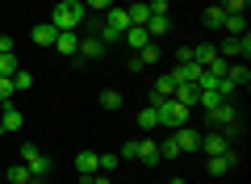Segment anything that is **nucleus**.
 <instances>
[{
    "mask_svg": "<svg viewBox=\"0 0 251 184\" xmlns=\"http://www.w3.org/2000/svg\"><path fill=\"white\" fill-rule=\"evenodd\" d=\"M88 21V9L84 4H54L50 9V26L59 34H80V26Z\"/></svg>",
    "mask_w": 251,
    "mask_h": 184,
    "instance_id": "1",
    "label": "nucleus"
},
{
    "mask_svg": "<svg viewBox=\"0 0 251 184\" xmlns=\"http://www.w3.org/2000/svg\"><path fill=\"white\" fill-rule=\"evenodd\" d=\"M126 29H130V13H126L122 4H113V9H105V26H100L97 34H100V42H105V46H113V42H122Z\"/></svg>",
    "mask_w": 251,
    "mask_h": 184,
    "instance_id": "2",
    "label": "nucleus"
},
{
    "mask_svg": "<svg viewBox=\"0 0 251 184\" xmlns=\"http://www.w3.org/2000/svg\"><path fill=\"white\" fill-rule=\"evenodd\" d=\"M155 113H159V126H172V130H176V126H188L193 109L180 105L176 97H168V101H159V105H155Z\"/></svg>",
    "mask_w": 251,
    "mask_h": 184,
    "instance_id": "3",
    "label": "nucleus"
},
{
    "mask_svg": "<svg viewBox=\"0 0 251 184\" xmlns=\"http://www.w3.org/2000/svg\"><path fill=\"white\" fill-rule=\"evenodd\" d=\"M21 163H25L29 176H38V180H46V172H50V159H46L34 142H25V147H21Z\"/></svg>",
    "mask_w": 251,
    "mask_h": 184,
    "instance_id": "4",
    "label": "nucleus"
},
{
    "mask_svg": "<svg viewBox=\"0 0 251 184\" xmlns=\"http://www.w3.org/2000/svg\"><path fill=\"white\" fill-rule=\"evenodd\" d=\"M172 138H176L180 155H193V151H201V130H197V126H176V130H172Z\"/></svg>",
    "mask_w": 251,
    "mask_h": 184,
    "instance_id": "5",
    "label": "nucleus"
},
{
    "mask_svg": "<svg viewBox=\"0 0 251 184\" xmlns=\"http://www.w3.org/2000/svg\"><path fill=\"white\" fill-rule=\"evenodd\" d=\"M205 122L209 126H230V122H239V109H234V101H218L214 109H205Z\"/></svg>",
    "mask_w": 251,
    "mask_h": 184,
    "instance_id": "6",
    "label": "nucleus"
},
{
    "mask_svg": "<svg viewBox=\"0 0 251 184\" xmlns=\"http://www.w3.org/2000/svg\"><path fill=\"white\" fill-rule=\"evenodd\" d=\"M105 51H109V46L100 42V34H88V38H80V51H75V63H92V59H105Z\"/></svg>",
    "mask_w": 251,
    "mask_h": 184,
    "instance_id": "7",
    "label": "nucleus"
},
{
    "mask_svg": "<svg viewBox=\"0 0 251 184\" xmlns=\"http://www.w3.org/2000/svg\"><path fill=\"white\" fill-rule=\"evenodd\" d=\"M218 54H222V59H247V54H251V38L247 34H239V38L226 34V42L218 46Z\"/></svg>",
    "mask_w": 251,
    "mask_h": 184,
    "instance_id": "8",
    "label": "nucleus"
},
{
    "mask_svg": "<svg viewBox=\"0 0 251 184\" xmlns=\"http://www.w3.org/2000/svg\"><path fill=\"white\" fill-rule=\"evenodd\" d=\"M234 163H239V155H234V147H230V151H222V155H209L205 159V172L209 176H226Z\"/></svg>",
    "mask_w": 251,
    "mask_h": 184,
    "instance_id": "9",
    "label": "nucleus"
},
{
    "mask_svg": "<svg viewBox=\"0 0 251 184\" xmlns=\"http://www.w3.org/2000/svg\"><path fill=\"white\" fill-rule=\"evenodd\" d=\"M168 76H172V84H197V76H201V67H197V63H176V67H172L168 71Z\"/></svg>",
    "mask_w": 251,
    "mask_h": 184,
    "instance_id": "10",
    "label": "nucleus"
},
{
    "mask_svg": "<svg viewBox=\"0 0 251 184\" xmlns=\"http://www.w3.org/2000/svg\"><path fill=\"white\" fill-rule=\"evenodd\" d=\"M21 126H25V117H21L17 105H4V109H0V134H13V130H21Z\"/></svg>",
    "mask_w": 251,
    "mask_h": 184,
    "instance_id": "11",
    "label": "nucleus"
},
{
    "mask_svg": "<svg viewBox=\"0 0 251 184\" xmlns=\"http://www.w3.org/2000/svg\"><path fill=\"white\" fill-rule=\"evenodd\" d=\"M222 151H230V142H226L222 138V134H218V130H209V134H201V155H222Z\"/></svg>",
    "mask_w": 251,
    "mask_h": 184,
    "instance_id": "12",
    "label": "nucleus"
},
{
    "mask_svg": "<svg viewBox=\"0 0 251 184\" xmlns=\"http://www.w3.org/2000/svg\"><path fill=\"white\" fill-rule=\"evenodd\" d=\"M134 147H138V163H147V167L159 163V142L155 138H134Z\"/></svg>",
    "mask_w": 251,
    "mask_h": 184,
    "instance_id": "13",
    "label": "nucleus"
},
{
    "mask_svg": "<svg viewBox=\"0 0 251 184\" xmlns=\"http://www.w3.org/2000/svg\"><path fill=\"white\" fill-rule=\"evenodd\" d=\"M122 42L130 46V51H143V46H147V42H155V38L147 34V26H130V29L122 34Z\"/></svg>",
    "mask_w": 251,
    "mask_h": 184,
    "instance_id": "14",
    "label": "nucleus"
},
{
    "mask_svg": "<svg viewBox=\"0 0 251 184\" xmlns=\"http://www.w3.org/2000/svg\"><path fill=\"white\" fill-rule=\"evenodd\" d=\"M226 79H230L234 88H247L251 84V71H247V63H226V71H222Z\"/></svg>",
    "mask_w": 251,
    "mask_h": 184,
    "instance_id": "15",
    "label": "nucleus"
},
{
    "mask_svg": "<svg viewBox=\"0 0 251 184\" xmlns=\"http://www.w3.org/2000/svg\"><path fill=\"white\" fill-rule=\"evenodd\" d=\"M147 34H151V38H168V34H172V17H168V13H151Z\"/></svg>",
    "mask_w": 251,
    "mask_h": 184,
    "instance_id": "16",
    "label": "nucleus"
},
{
    "mask_svg": "<svg viewBox=\"0 0 251 184\" xmlns=\"http://www.w3.org/2000/svg\"><path fill=\"white\" fill-rule=\"evenodd\" d=\"M172 92H176L172 76H159V79H155V88H151V101H147V105H159V101H168Z\"/></svg>",
    "mask_w": 251,
    "mask_h": 184,
    "instance_id": "17",
    "label": "nucleus"
},
{
    "mask_svg": "<svg viewBox=\"0 0 251 184\" xmlns=\"http://www.w3.org/2000/svg\"><path fill=\"white\" fill-rule=\"evenodd\" d=\"M75 172H80V180L97 176V151H80V155H75Z\"/></svg>",
    "mask_w": 251,
    "mask_h": 184,
    "instance_id": "18",
    "label": "nucleus"
},
{
    "mask_svg": "<svg viewBox=\"0 0 251 184\" xmlns=\"http://www.w3.org/2000/svg\"><path fill=\"white\" fill-rule=\"evenodd\" d=\"M54 51L67 54V59H75V51H80V34H59V38H54Z\"/></svg>",
    "mask_w": 251,
    "mask_h": 184,
    "instance_id": "19",
    "label": "nucleus"
},
{
    "mask_svg": "<svg viewBox=\"0 0 251 184\" xmlns=\"http://www.w3.org/2000/svg\"><path fill=\"white\" fill-rule=\"evenodd\" d=\"M29 38H34L38 46H54V38H59V29H54L50 21H46V26H34V29H29Z\"/></svg>",
    "mask_w": 251,
    "mask_h": 184,
    "instance_id": "20",
    "label": "nucleus"
},
{
    "mask_svg": "<svg viewBox=\"0 0 251 184\" xmlns=\"http://www.w3.org/2000/svg\"><path fill=\"white\" fill-rule=\"evenodd\" d=\"M222 29L230 38H239V34H247V17H243V13H226V21H222Z\"/></svg>",
    "mask_w": 251,
    "mask_h": 184,
    "instance_id": "21",
    "label": "nucleus"
},
{
    "mask_svg": "<svg viewBox=\"0 0 251 184\" xmlns=\"http://www.w3.org/2000/svg\"><path fill=\"white\" fill-rule=\"evenodd\" d=\"M130 26H147V21H151V9H147V0H134V4H130Z\"/></svg>",
    "mask_w": 251,
    "mask_h": 184,
    "instance_id": "22",
    "label": "nucleus"
},
{
    "mask_svg": "<svg viewBox=\"0 0 251 184\" xmlns=\"http://www.w3.org/2000/svg\"><path fill=\"white\" fill-rule=\"evenodd\" d=\"M4 180H9V184H29L34 176H29V167H25V163H13L9 172H4Z\"/></svg>",
    "mask_w": 251,
    "mask_h": 184,
    "instance_id": "23",
    "label": "nucleus"
},
{
    "mask_svg": "<svg viewBox=\"0 0 251 184\" xmlns=\"http://www.w3.org/2000/svg\"><path fill=\"white\" fill-rule=\"evenodd\" d=\"M97 101H100V109H109V113H113V109H122V92H117V88H105Z\"/></svg>",
    "mask_w": 251,
    "mask_h": 184,
    "instance_id": "24",
    "label": "nucleus"
},
{
    "mask_svg": "<svg viewBox=\"0 0 251 184\" xmlns=\"http://www.w3.org/2000/svg\"><path fill=\"white\" fill-rule=\"evenodd\" d=\"M138 126H143V130H155V126H159V113H155V105H143V109H138Z\"/></svg>",
    "mask_w": 251,
    "mask_h": 184,
    "instance_id": "25",
    "label": "nucleus"
},
{
    "mask_svg": "<svg viewBox=\"0 0 251 184\" xmlns=\"http://www.w3.org/2000/svg\"><path fill=\"white\" fill-rule=\"evenodd\" d=\"M122 163V155H113V151H105V155H97V172H105V176H113V167Z\"/></svg>",
    "mask_w": 251,
    "mask_h": 184,
    "instance_id": "26",
    "label": "nucleus"
},
{
    "mask_svg": "<svg viewBox=\"0 0 251 184\" xmlns=\"http://www.w3.org/2000/svg\"><path fill=\"white\" fill-rule=\"evenodd\" d=\"M13 88H17V92H29V88H34V76H29V71H13Z\"/></svg>",
    "mask_w": 251,
    "mask_h": 184,
    "instance_id": "27",
    "label": "nucleus"
},
{
    "mask_svg": "<svg viewBox=\"0 0 251 184\" xmlns=\"http://www.w3.org/2000/svg\"><path fill=\"white\" fill-rule=\"evenodd\" d=\"M222 21H226V13L218 9V4H209V9H205V26L209 29H222Z\"/></svg>",
    "mask_w": 251,
    "mask_h": 184,
    "instance_id": "28",
    "label": "nucleus"
},
{
    "mask_svg": "<svg viewBox=\"0 0 251 184\" xmlns=\"http://www.w3.org/2000/svg\"><path fill=\"white\" fill-rule=\"evenodd\" d=\"M247 4H251V0H218V9H222V13H247Z\"/></svg>",
    "mask_w": 251,
    "mask_h": 184,
    "instance_id": "29",
    "label": "nucleus"
},
{
    "mask_svg": "<svg viewBox=\"0 0 251 184\" xmlns=\"http://www.w3.org/2000/svg\"><path fill=\"white\" fill-rule=\"evenodd\" d=\"M84 9L88 13H105V9H113V0H84Z\"/></svg>",
    "mask_w": 251,
    "mask_h": 184,
    "instance_id": "30",
    "label": "nucleus"
},
{
    "mask_svg": "<svg viewBox=\"0 0 251 184\" xmlns=\"http://www.w3.org/2000/svg\"><path fill=\"white\" fill-rule=\"evenodd\" d=\"M13 71H17V59L13 54H0V76H13Z\"/></svg>",
    "mask_w": 251,
    "mask_h": 184,
    "instance_id": "31",
    "label": "nucleus"
},
{
    "mask_svg": "<svg viewBox=\"0 0 251 184\" xmlns=\"http://www.w3.org/2000/svg\"><path fill=\"white\" fill-rule=\"evenodd\" d=\"M122 159H138V147H134V138H130V142L122 147Z\"/></svg>",
    "mask_w": 251,
    "mask_h": 184,
    "instance_id": "32",
    "label": "nucleus"
},
{
    "mask_svg": "<svg viewBox=\"0 0 251 184\" xmlns=\"http://www.w3.org/2000/svg\"><path fill=\"white\" fill-rule=\"evenodd\" d=\"M0 54H13V38L9 34H0Z\"/></svg>",
    "mask_w": 251,
    "mask_h": 184,
    "instance_id": "33",
    "label": "nucleus"
},
{
    "mask_svg": "<svg viewBox=\"0 0 251 184\" xmlns=\"http://www.w3.org/2000/svg\"><path fill=\"white\" fill-rule=\"evenodd\" d=\"M84 184H113V180H109L105 172H97V176H88V180H84Z\"/></svg>",
    "mask_w": 251,
    "mask_h": 184,
    "instance_id": "34",
    "label": "nucleus"
},
{
    "mask_svg": "<svg viewBox=\"0 0 251 184\" xmlns=\"http://www.w3.org/2000/svg\"><path fill=\"white\" fill-rule=\"evenodd\" d=\"M54 4H84V0H54Z\"/></svg>",
    "mask_w": 251,
    "mask_h": 184,
    "instance_id": "35",
    "label": "nucleus"
},
{
    "mask_svg": "<svg viewBox=\"0 0 251 184\" xmlns=\"http://www.w3.org/2000/svg\"><path fill=\"white\" fill-rule=\"evenodd\" d=\"M172 184H184V180H180V176H172Z\"/></svg>",
    "mask_w": 251,
    "mask_h": 184,
    "instance_id": "36",
    "label": "nucleus"
},
{
    "mask_svg": "<svg viewBox=\"0 0 251 184\" xmlns=\"http://www.w3.org/2000/svg\"><path fill=\"white\" fill-rule=\"evenodd\" d=\"M29 184H46V180H38V176H34V180H29Z\"/></svg>",
    "mask_w": 251,
    "mask_h": 184,
    "instance_id": "37",
    "label": "nucleus"
},
{
    "mask_svg": "<svg viewBox=\"0 0 251 184\" xmlns=\"http://www.w3.org/2000/svg\"><path fill=\"white\" fill-rule=\"evenodd\" d=\"M0 184H4V167H0Z\"/></svg>",
    "mask_w": 251,
    "mask_h": 184,
    "instance_id": "38",
    "label": "nucleus"
}]
</instances>
